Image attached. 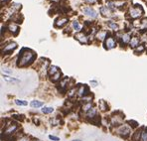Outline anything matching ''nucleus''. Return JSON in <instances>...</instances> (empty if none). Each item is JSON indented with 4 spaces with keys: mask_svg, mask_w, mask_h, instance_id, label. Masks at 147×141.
I'll use <instances>...</instances> for the list:
<instances>
[{
    "mask_svg": "<svg viewBox=\"0 0 147 141\" xmlns=\"http://www.w3.org/2000/svg\"><path fill=\"white\" fill-rule=\"evenodd\" d=\"M34 59H35V54H34L33 51L28 49H23L21 51L20 55H19L17 65L19 67H26L31 64L34 61Z\"/></svg>",
    "mask_w": 147,
    "mask_h": 141,
    "instance_id": "nucleus-1",
    "label": "nucleus"
},
{
    "mask_svg": "<svg viewBox=\"0 0 147 141\" xmlns=\"http://www.w3.org/2000/svg\"><path fill=\"white\" fill-rule=\"evenodd\" d=\"M114 131H115V133H116V134L120 135L121 137L126 138L127 136H128L129 134H130L131 129H130V127H129L128 125H126V124H121V125H119V126L115 127Z\"/></svg>",
    "mask_w": 147,
    "mask_h": 141,
    "instance_id": "nucleus-2",
    "label": "nucleus"
},
{
    "mask_svg": "<svg viewBox=\"0 0 147 141\" xmlns=\"http://www.w3.org/2000/svg\"><path fill=\"white\" fill-rule=\"evenodd\" d=\"M123 119H124V115H122V114H115L114 113L113 115L111 116V118H110V124L112 125V126H119V125L122 124L123 122Z\"/></svg>",
    "mask_w": 147,
    "mask_h": 141,
    "instance_id": "nucleus-3",
    "label": "nucleus"
},
{
    "mask_svg": "<svg viewBox=\"0 0 147 141\" xmlns=\"http://www.w3.org/2000/svg\"><path fill=\"white\" fill-rule=\"evenodd\" d=\"M142 14H143V10H142L141 7H133L129 10V16L132 19L139 18Z\"/></svg>",
    "mask_w": 147,
    "mask_h": 141,
    "instance_id": "nucleus-4",
    "label": "nucleus"
},
{
    "mask_svg": "<svg viewBox=\"0 0 147 141\" xmlns=\"http://www.w3.org/2000/svg\"><path fill=\"white\" fill-rule=\"evenodd\" d=\"M116 46V42L114 40L113 37H107V39H105V49L109 50V49H112Z\"/></svg>",
    "mask_w": 147,
    "mask_h": 141,
    "instance_id": "nucleus-5",
    "label": "nucleus"
},
{
    "mask_svg": "<svg viewBox=\"0 0 147 141\" xmlns=\"http://www.w3.org/2000/svg\"><path fill=\"white\" fill-rule=\"evenodd\" d=\"M17 48V44L15 42H10L9 44H7L3 49V54H9L11 53L13 50H15Z\"/></svg>",
    "mask_w": 147,
    "mask_h": 141,
    "instance_id": "nucleus-6",
    "label": "nucleus"
},
{
    "mask_svg": "<svg viewBox=\"0 0 147 141\" xmlns=\"http://www.w3.org/2000/svg\"><path fill=\"white\" fill-rule=\"evenodd\" d=\"M77 94L79 96H83L85 97L86 94H88V88L86 86H80L79 88L77 90Z\"/></svg>",
    "mask_w": 147,
    "mask_h": 141,
    "instance_id": "nucleus-7",
    "label": "nucleus"
},
{
    "mask_svg": "<svg viewBox=\"0 0 147 141\" xmlns=\"http://www.w3.org/2000/svg\"><path fill=\"white\" fill-rule=\"evenodd\" d=\"M75 38L77 39L80 43H82V44H86V43H88V37H86V35L85 33H82V32H80V33L76 34Z\"/></svg>",
    "mask_w": 147,
    "mask_h": 141,
    "instance_id": "nucleus-8",
    "label": "nucleus"
},
{
    "mask_svg": "<svg viewBox=\"0 0 147 141\" xmlns=\"http://www.w3.org/2000/svg\"><path fill=\"white\" fill-rule=\"evenodd\" d=\"M17 129H18V126H17L16 124H10V125H8V127L5 129L4 133H5L6 135H12L13 133L16 132Z\"/></svg>",
    "mask_w": 147,
    "mask_h": 141,
    "instance_id": "nucleus-9",
    "label": "nucleus"
},
{
    "mask_svg": "<svg viewBox=\"0 0 147 141\" xmlns=\"http://www.w3.org/2000/svg\"><path fill=\"white\" fill-rule=\"evenodd\" d=\"M139 44H140V39L137 36H134L131 38L130 42H129V47L132 48V49H135L136 47L140 46Z\"/></svg>",
    "mask_w": 147,
    "mask_h": 141,
    "instance_id": "nucleus-10",
    "label": "nucleus"
},
{
    "mask_svg": "<svg viewBox=\"0 0 147 141\" xmlns=\"http://www.w3.org/2000/svg\"><path fill=\"white\" fill-rule=\"evenodd\" d=\"M96 116H98V110H96V107L90 108V109L86 112V117H88V119H92H92L96 118Z\"/></svg>",
    "mask_w": 147,
    "mask_h": 141,
    "instance_id": "nucleus-11",
    "label": "nucleus"
},
{
    "mask_svg": "<svg viewBox=\"0 0 147 141\" xmlns=\"http://www.w3.org/2000/svg\"><path fill=\"white\" fill-rule=\"evenodd\" d=\"M68 23V18H65V17H60L58 18L57 20L55 21V27L57 28H60V27H63L65 24Z\"/></svg>",
    "mask_w": 147,
    "mask_h": 141,
    "instance_id": "nucleus-12",
    "label": "nucleus"
},
{
    "mask_svg": "<svg viewBox=\"0 0 147 141\" xmlns=\"http://www.w3.org/2000/svg\"><path fill=\"white\" fill-rule=\"evenodd\" d=\"M96 37L98 41H103L107 37V31H105V30H99V31H98V33L96 34Z\"/></svg>",
    "mask_w": 147,
    "mask_h": 141,
    "instance_id": "nucleus-13",
    "label": "nucleus"
},
{
    "mask_svg": "<svg viewBox=\"0 0 147 141\" xmlns=\"http://www.w3.org/2000/svg\"><path fill=\"white\" fill-rule=\"evenodd\" d=\"M84 13H85L86 15H88V16L92 17V18H96V17L98 16V14H96V12L94 11V9H92V8H90V7L84 8Z\"/></svg>",
    "mask_w": 147,
    "mask_h": 141,
    "instance_id": "nucleus-14",
    "label": "nucleus"
},
{
    "mask_svg": "<svg viewBox=\"0 0 147 141\" xmlns=\"http://www.w3.org/2000/svg\"><path fill=\"white\" fill-rule=\"evenodd\" d=\"M68 82H69V79L68 78H65L63 79L61 82H60V86H59V90H66V88H68Z\"/></svg>",
    "mask_w": 147,
    "mask_h": 141,
    "instance_id": "nucleus-15",
    "label": "nucleus"
},
{
    "mask_svg": "<svg viewBox=\"0 0 147 141\" xmlns=\"http://www.w3.org/2000/svg\"><path fill=\"white\" fill-rule=\"evenodd\" d=\"M120 39H121V43H122V44H127V43H129V42H130V40H131L130 34H129V33L122 34V36L120 37Z\"/></svg>",
    "mask_w": 147,
    "mask_h": 141,
    "instance_id": "nucleus-16",
    "label": "nucleus"
},
{
    "mask_svg": "<svg viewBox=\"0 0 147 141\" xmlns=\"http://www.w3.org/2000/svg\"><path fill=\"white\" fill-rule=\"evenodd\" d=\"M8 29H9V31L11 32V33L15 34V35H16V34L18 33V31H19L18 26H17L16 24H14V23H10L9 25H8Z\"/></svg>",
    "mask_w": 147,
    "mask_h": 141,
    "instance_id": "nucleus-17",
    "label": "nucleus"
},
{
    "mask_svg": "<svg viewBox=\"0 0 147 141\" xmlns=\"http://www.w3.org/2000/svg\"><path fill=\"white\" fill-rule=\"evenodd\" d=\"M49 75L51 76H54L55 74H57V73H59V68L58 67H56V66H51V67H49Z\"/></svg>",
    "mask_w": 147,
    "mask_h": 141,
    "instance_id": "nucleus-18",
    "label": "nucleus"
},
{
    "mask_svg": "<svg viewBox=\"0 0 147 141\" xmlns=\"http://www.w3.org/2000/svg\"><path fill=\"white\" fill-rule=\"evenodd\" d=\"M94 106H92V103H84V105L82 106V110L85 112H88V110L90 109V108H92Z\"/></svg>",
    "mask_w": 147,
    "mask_h": 141,
    "instance_id": "nucleus-19",
    "label": "nucleus"
},
{
    "mask_svg": "<svg viewBox=\"0 0 147 141\" xmlns=\"http://www.w3.org/2000/svg\"><path fill=\"white\" fill-rule=\"evenodd\" d=\"M3 79L5 80L6 82H19L20 81H19L18 79H15V78H12V77H9V76H3Z\"/></svg>",
    "mask_w": 147,
    "mask_h": 141,
    "instance_id": "nucleus-20",
    "label": "nucleus"
},
{
    "mask_svg": "<svg viewBox=\"0 0 147 141\" xmlns=\"http://www.w3.org/2000/svg\"><path fill=\"white\" fill-rule=\"evenodd\" d=\"M141 131L142 130H138L136 131L132 136V141H140V138H141Z\"/></svg>",
    "mask_w": 147,
    "mask_h": 141,
    "instance_id": "nucleus-21",
    "label": "nucleus"
},
{
    "mask_svg": "<svg viewBox=\"0 0 147 141\" xmlns=\"http://www.w3.org/2000/svg\"><path fill=\"white\" fill-rule=\"evenodd\" d=\"M60 79H61V72L55 74V75L51 77V81L53 82H57L58 81H60Z\"/></svg>",
    "mask_w": 147,
    "mask_h": 141,
    "instance_id": "nucleus-22",
    "label": "nucleus"
},
{
    "mask_svg": "<svg viewBox=\"0 0 147 141\" xmlns=\"http://www.w3.org/2000/svg\"><path fill=\"white\" fill-rule=\"evenodd\" d=\"M30 105H31L32 107L38 108V107H41V106L43 105V103H42V101H32Z\"/></svg>",
    "mask_w": 147,
    "mask_h": 141,
    "instance_id": "nucleus-23",
    "label": "nucleus"
},
{
    "mask_svg": "<svg viewBox=\"0 0 147 141\" xmlns=\"http://www.w3.org/2000/svg\"><path fill=\"white\" fill-rule=\"evenodd\" d=\"M72 25H73V28H74V30H76L77 32H79V31H81L82 30V27H81V25L79 24V22L78 21H73V23H72Z\"/></svg>",
    "mask_w": 147,
    "mask_h": 141,
    "instance_id": "nucleus-24",
    "label": "nucleus"
},
{
    "mask_svg": "<svg viewBox=\"0 0 147 141\" xmlns=\"http://www.w3.org/2000/svg\"><path fill=\"white\" fill-rule=\"evenodd\" d=\"M107 25H109V27L111 28L112 30H114V31H117L119 28H118V25L117 24H115L114 22H112V21H109L107 22Z\"/></svg>",
    "mask_w": 147,
    "mask_h": 141,
    "instance_id": "nucleus-25",
    "label": "nucleus"
},
{
    "mask_svg": "<svg viewBox=\"0 0 147 141\" xmlns=\"http://www.w3.org/2000/svg\"><path fill=\"white\" fill-rule=\"evenodd\" d=\"M54 111V108L53 107H50V106H47V107H44L42 108V112L45 114H49V113H52Z\"/></svg>",
    "mask_w": 147,
    "mask_h": 141,
    "instance_id": "nucleus-26",
    "label": "nucleus"
},
{
    "mask_svg": "<svg viewBox=\"0 0 147 141\" xmlns=\"http://www.w3.org/2000/svg\"><path fill=\"white\" fill-rule=\"evenodd\" d=\"M140 141H147V129L146 128L142 129V131H141V138H140Z\"/></svg>",
    "mask_w": 147,
    "mask_h": 141,
    "instance_id": "nucleus-27",
    "label": "nucleus"
},
{
    "mask_svg": "<svg viewBox=\"0 0 147 141\" xmlns=\"http://www.w3.org/2000/svg\"><path fill=\"white\" fill-rule=\"evenodd\" d=\"M100 12L103 16H109L110 15V11L107 9V7H101L100 8Z\"/></svg>",
    "mask_w": 147,
    "mask_h": 141,
    "instance_id": "nucleus-28",
    "label": "nucleus"
},
{
    "mask_svg": "<svg viewBox=\"0 0 147 141\" xmlns=\"http://www.w3.org/2000/svg\"><path fill=\"white\" fill-rule=\"evenodd\" d=\"M98 105H99V108H100L101 110H103V111H105V110H107L109 108H107V105H105V103L103 101H100L98 103Z\"/></svg>",
    "mask_w": 147,
    "mask_h": 141,
    "instance_id": "nucleus-29",
    "label": "nucleus"
},
{
    "mask_svg": "<svg viewBox=\"0 0 147 141\" xmlns=\"http://www.w3.org/2000/svg\"><path fill=\"white\" fill-rule=\"evenodd\" d=\"M15 103H16L17 105H20V106H26L28 105L27 101H20V99H15Z\"/></svg>",
    "mask_w": 147,
    "mask_h": 141,
    "instance_id": "nucleus-30",
    "label": "nucleus"
},
{
    "mask_svg": "<svg viewBox=\"0 0 147 141\" xmlns=\"http://www.w3.org/2000/svg\"><path fill=\"white\" fill-rule=\"evenodd\" d=\"M51 124L53 125V126H56V125L60 124V119L58 117H55V118L51 119Z\"/></svg>",
    "mask_w": 147,
    "mask_h": 141,
    "instance_id": "nucleus-31",
    "label": "nucleus"
},
{
    "mask_svg": "<svg viewBox=\"0 0 147 141\" xmlns=\"http://www.w3.org/2000/svg\"><path fill=\"white\" fill-rule=\"evenodd\" d=\"M77 90H76V88H73L72 90H70L68 92V96H69V97H73L74 95L76 94V92H77Z\"/></svg>",
    "mask_w": 147,
    "mask_h": 141,
    "instance_id": "nucleus-32",
    "label": "nucleus"
},
{
    "mask_svg": "<svg viewBox=\"0 0 147 141\" xmlns=\"http://www.w3.org/2000/svg\"><path fill=\"white\" fill-rule=\"evenodd\" d=\"M140 28H141V29H146V28H147V18L143 19V20L141 21V24H140Z\"/></svg>",
    "mask_w": 147,
    "mask_h": 141,
    "instance_id": "nucleus-33",
    "label": "nucleus"
},
{
    "mask_svg": "<svg viewBox=\"0 0 147 141\" xmlns=\"http://www.w3.org/2000/svg\"><path fill=\"white\" fill-rule=\"evenodd\" d=\"M17 141H30V138L28 136H22V137H20Z\"/></svg>",
    "mask_w": 147,
    "mask_h": 141,
    "instance_id": "nucleus-34",
    "label": "nucleus"
},
{
    "mask_svg": "<svg viewBox=\"0 0 147 141\" xmlns=\"http://www.w3.org/2000/svg\"><path fill=\"white\" fill-rule=\"evenodd\" d=\"M49 138L51 140H53V141H59L60 140V138L59 137H57V136H54V135H50L49 136Z\"/></svg>",
    "mask_w": 147,
    "mask_h": 141,
    "instance_id": "nucleus-35",
    "label": "nucleus"
},
{
    "mask_svg": "<svg viewBox=\"0 0 147 141\" xmlns=\"http://www.w3.org/2000/svg\"><path fill=\"white\" fill-rule=\"evenodd\" d=\"M143 50H144V47L140 45V48L138 47L137 49H136V51H135V52H136V53H138V52H142V51H143Z\"/></svg>",
    "mask_w": 147,
    "mask_h": 141,
    "instance_id": "nucleus-36",
    "label": "nucleus"
},
{
    "mask_svg": "<svg viewBox=\"0 0 147 141\" xmlns=\"http://www.w3.org/2000/svg\"><path fill=\"white\" fill-rule=\"evenodd\" d=\"M2 72H3V73H5V74H12V71L11 70H8V69H3V70H2Z\"/></svg>",
    "mask_w": 147,
    "mask_h": 141,
    "instance_id": "nucleus-37",
    "label": "nucleus"
},
{
    "mask_svg": "<svg viewBox=\"0 0 147 141\" xmlns=\"http://www.w3.org/2000/svg\"><path fill=\"white\" fill-rule=\"evenodd\" d=\"M128 123L129 124H131V123H132V126L133 127H137V122H135V121H128Z\"/></svg>",
    "mask_w": 147,
    "mask_h": 141,
    "instance_id": "nucleus-38",
    "label": "nucleus"
},
{
    "mask_svg": "<svg viewBox=\"0 0 147 141\" xmlns=\"http://www.w3.org/2000/svg\"><path fill=\"white\" fill-rule=\"evenodd\" d=\"M90 84H92V86H96V84H98V82L96 81H90Z\"/></svg>",
    "mask_w": 147,
    "mask_h": 141,
    "instance_id": "nucleus-39",
    "label": "nucleus"
},
{
    "mask_svg": "<svg viewBox=\"0 0 147 141\" xmlns=\"http://www.w3.org/2000/svg\"><path fill=\"white\" fill-rule=\"evenodd\" d=\"M85 1H86V2H88V3H92V2L94 1V0H85Z\"/></svg>",
    "mask_w": 147,
    "mask_h": 141,
    "instance_id": "nucleus-40",
    "label": "nucleus"
},
{
    "mask_svg": "<svg viewBox=\"0 0 147 141\" xmlns=\"http://www.w3.org/2000/svg\"><path fill=\"white\" fill-rule=\"evenodd\" d=\"M2 2H6V1H8V0H1Z\"/></svg>",
    "mask_w": 147,
    "mask_h": 141,
    "instance_id": "nucleus-41",
    "label": "nucleus"
},
{
    "mask_svg": "<svg viewBox=\"0 0 147 141\" xmlns=\"http://www.w3.org/2000/svg\"><path fill=\"white\" fill-rule=\"evenodd\" d=\"M73 141H82V140H79V139H75V140H73Z\"/></svg>",
    "mask_w": 147,
    "mask_h": 141,
    "instance_id": "nucleus-42",
    "label": "nucleus"
},
{
    "mask_svg": "<svg viewBox=\"0 0 147 141\" xmlns=\"http://www.w3.org/2000/svg\"><path fill=\"white\" fill-rule=\"evenodd\" d=\"M33 141H40V140H39V139H34Z\"/></svg>",
    "mask_w": 147,
    "mask_h": 141,
    "instance_id": "nucleus-43",
    "label": "nucleus"
},
{
    "mask_svg": "<svg viewBox=\"0 0 147 141\" xmlns=\"http://www.w3.org/2000/svg\"><path fill=\"white\" fill-rule=\"evenodd\" d=\"M53 1H57V0H53Z\"/></svg>",
    "mask_w": 147,
    "mask_h": 141,
    "instance_id": "nucleus-44",
    "label": "nucleus"
}]
</instances>
